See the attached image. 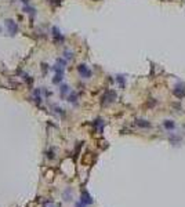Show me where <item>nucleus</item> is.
<instances>
[{"label": "nucleus", "mask_w": 185, "mask_h": 207, "mask_svg": "<svg viewBox=\"0 0 185 207\" xmlns=\"http://www.w3.org/2000/svg\"><path fill=\"white\" fill-rule=\"evenodd\" d=\"M64 79V73H55L53 78V83L54 84H58V83H61Z\"/></svg>", "instance_id": "nucleus-6"}, {"label": "nucleus", "mask_w": 185, "mask_h": 207, "mask_svg": "<svg viewBox=\"0 0 185 207\" xmlns=\"http://www.w3.org/2000/svg\"><path fill=\"white\" fill-rule=\"evenodd\" d=\"M163 124H164V127L167 130H173L174 129V122H173V120H164Z\"/></svg>", "instance_id": "nucleus-11"}, {"label": "nucleus", "mask_w": 185, "mask_h": 207, "mask_svg": "<svg viewBox=\"0 0 185 207\" xmlns=\"http://www.w3.org/2000/svg\"><path fill=\"white\" fill-rule=\"evenodd\" d=\"M80 203H83V205H91V203H93L91 196L88 195V193L86 192V191L82 193V200H80Z\"/></svg>", "instance_id": "nucleus-5"}, {"label": "nucleus", "mask_w": 185, "mask_h": 207, "mask_svg": "<svg viewBox=\"0 0 185 207\" xmlns=\"http://www.w3.org/2000/svg\"><path fill=\"white\" fill-rule=\"evenodd\" d=\"M135 124H137L138 127H151V123L146 122V120H142V119L135 120Z\"/></svg>", "instance_id": "nucleus-7"}, {"label": "nucleus", "mask_w": 185, "mask_h": 207, "mask_svg": "<svg viewBox=\"0 0 185 207\" xmlns=\"http://www.w3.org/2000/svg\"><path fill=\"white\" fill-rule=\"evenodd\" d=\"M64 55H65L66 59H72L73 58V53H71V51H65V53H64Z\"/></svg>", "instance_id": "nucleus-14"}, {"label": "nucleus", "mask_w": 185, "mask_h": 207, "mask_svg": "<svg viewBox=\"0 0 185 207\" xmlns=\"http://www.w3.org/2000/svg\"><path fill=\"white\" fill-rule=\"evenodd\" d=\"M94 127H97V129H100V130H102V127H104V122L101 119H97L94 122Z\"/></svg>", "instance_id": "nucleus-13"}, {"label": "nucleus", "mask_w": 185, "mask_h": 207, "mask_svg": "<svg viewBox=\"0 0 185 207\" xmlns=\"http://www.w3.org/2000/svg\"><path fill=\"white\" fill-rule=\"evenodd\" d=\"M51 32H53V37H54V41H55V43H64V40H65V37L62 36V33H61V32H59V29H58V28L53 26Z\"/></svg>", "instance_id": "nucleus-4"}, {"label": "nucleus", "mask_w": 185, "mask_h": 207, "mask_svg": "<svg viewBox=\"0 0 185 207\" xmlns=\"http://www.w3.org/2000/svg\"><path fill=\"white\" fill-rule=\"evenodd\" d=\"M0 32H2V28H0Z\"/></svg>", "instance_id": "nucleus-17"}, {"label": "nucleus", "mask_w": 185, "mask_h": 207, "mask_svg": "<svg viewBox=\"0 0 185 207\" xmlns=\"http://www.w3.org/2000/svg\"><path fill=\"white\" fill-rule=\"evenodd\" d=\"M115 98H116V93H115V91H112V90H108L107 93L102 95V104H104V105H108V104L113 102Z\"/></svg>", "instance_id": "nucleus-3"}, {"label": "nucleus", "mask_w": 185, "mask_h": 207, "mask_svg": "<svg viewBox=\"0 0 185 207\" xmlns=\"http://www.w3.org/2000/svg\"><path fill=\"white\" fill-rule=\"evenodd\" d=\"M76 207H84V205H83V203H78V205H76Z\"/></svg>", "instance_id": "nucleus-16"}, {"label": "nucleus", "mask_w": 185, "mask_h": 207, "mask_svg": "<svg viewBox=\"0 0 185 207\" xmlns=\"http://www.w3.org/2000/svg\"><path fill=\"white\" fill-rule=\"evenodd\" d=\"M6 29H7V32L11 35V36H14V35L18 33L20 28H18V24H17V22H15L14 20H10V18H7V20H6Z\"/></svg>", "instance_id": "nucleus-1"}, {"label": "nucleus", "mask_w": 185, "mask_h": 207, "mask_svg": "<svg viewBox=\"0 0 185 207\" xmlns=\"http://www.w3.org/2000/svg\"><path fill=\"white\" fill-rule=\"evenodd\" d=\"M59 91H61V97H65V95L69 93V86L62 84V86H61V90H59Z\"/></svg>", "instance_id": "nucleus-9"}, {"label": "nucleus", "mask_w": 185, "mask_h": 207, "mask_svg": "<svg viewBox=\"0 0 185 207\" xmlns=\"http://www.w3.org/2000/svg\"><path fill=\"white\" fill-rule=\"evenodd\" d=\"M33 95H35V101H36V104L39 105L40 101H41V95H40V88H36V90L33 91Z\"/></svg>", "instance_id": "nucleus-8"}, {"label": "nucleus", "mask_w": 185, "mask_h": 207, "mask_svg": "<svg viewBox=\"0 0 185 207\" xmlns=\"http://www.w3.org/2000/svg\"><path fill=\"white\" fill-rule=\"evenodd\" d=\"M78 72H79V75H80L83 79H90L91 78V71L88 69L87 65H84V64L78 65Z\"/></svg>", "instance_id": "nucleus-2"}, {"label": "nucleus", "mask_w": 185, "mask_h": 207, "mask_svg": "<svg viewBox=\"0 0 185 207\" xmlns=\"http://www.w3.org/2000/svg\"><path fill=\"white\" fill-rule=\"evenodd\" d=\"M76 100H78V94H76V93H72V94H69V97H68V101H69V102H72V104H76Z\"/></svg>", "instance_id": "nucleus-12"}, {"label": "nucleus", "mask_w": 185, "mask_h": 207, "mask_svg": "<svg viewBox=\"0 0 185 207\" xmlns=\"http://www.w3.org/2000/svg\"><path fill=\"white\" fill-rule=\"evenodd\" d=\"M24 11H25V12H28V14H31V15H35V12H36L35 7H31V6H28V4L24 7Z\"/></svg>", "instance_id": "nucleus-10"}, {"label": "nucleus", "mask_w": 185, "mask_h": 207, "mask_svg": "<svg viewBox=\"0 0 185 207\" xmlns=\"http://www.w3.org/2000/svg\"><path fill=\"white\" fill-rule=\"evenodd\" d=\"M41 71H43V73L46 75L47 71H49V65H47V64H41Z\"/></svg>", "instance_id": "nucleus-15"}]
</instances>
